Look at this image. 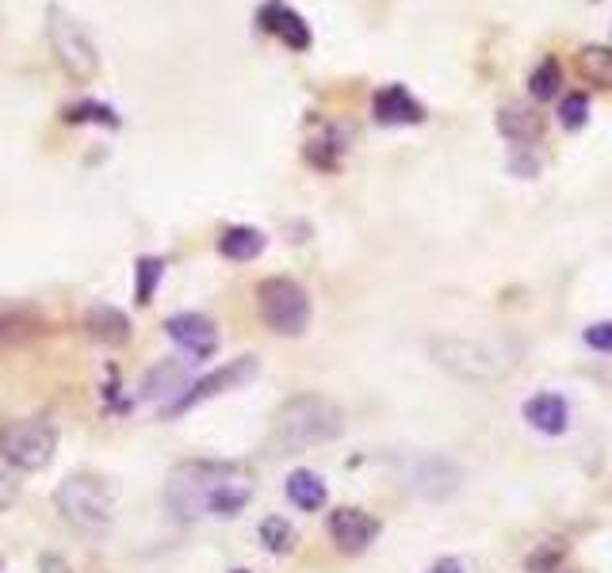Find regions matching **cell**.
I'll return each instance as SVG.
<instances>
[{
  "label": "cell",
  "instance_id": "cell-16",
  "mask_svg": "<svg viewBox=\"0 0 612 573\" xmlns=\"http://www.w3.org/2000/svg\"><path fill=\"white\" fill-rule=\"evenodd\" d=\"M287 497L303 512H318L326 505V482L314 470H291L287 474Z\"/></svg>",
  "mask_w": 612,
  "mask_h": 573
},
{
  "label": "cell",
  "instance_id": "cell-14",
  "mask_svg": "<svg viewBox=\"0 0 612 573\" xmlns=\"http://www.w3.org/2000/svg\"><path fill=\"white\" fill-rule=\"evenodd\" d=\"M525 421L536 432H544V436H559V432H567V402L559 398V394H536V398H528L525 402Z\"/></svg>",
  "mask_w": 612,
  "mask_h": 573
},
{
  "label": "cell",
  "instance_id": "cell-2",
  "mask_svg": "<svg viewBox=\"0 0 612 573\" xmlns=\"http://www.w3.org/2000/svg\"><path fill=\"white\" fill-rule=\"evenodd\" d=\"M345 428V413L329 398H318V394H299L276 413L272 421V436L268 444L276 455H295V451H306L314 444H326V440H337Z\"/></svg>",
  "mask_w": 612,
  "mask_h": 573
},
{
  "label": "cell",
  "instance_id": "cell-28",
  "mask_svg": "<svg viewBox=\"0 0 612 573\" xmlns=\"http://www.w3.org/2000/svg\"><path fill=\"white\" fill-rule=\"evenodd\" d=\"M234 573H249V570H234Z\"/></svg>",
  "mask_w": 612,
  "mask_h": 573
},
{
  "label": "cell",
  "instance_id": "cell-17",
  "mask_svg": "<svg viewBox=\"0 0 612 573\" xmlns=\"http://www.w3.org/2000/svg\"><path fill=\"white\" fill-rule=\"evenodd\" d=\"M219 253L226 260H253V256L264 253V234L253 226H230L219 237Z\"/></svg>",
  "mask_w": 612,
  "mask_h": 573
},
{
  "label": "cell",
  "instance_id": "cell-20",
  "mask_svg": "<svg viewBox=\"0 0 612 573\" xmlns=\"http://www.w3.org/2000/svg\"><path fill=\"white\" fill-rule=\"evenodd\" d=\"M161 276H165V260L161 256H138V264H134V302L138 306H150Z\"/></svg>",
  "mask_w": 612,
  "mask_h": 573
},
{
  "label": "cell",
  "instance_id": "cell-4",
  "mask_svg": "<svg viewBox=\"0 0 612 573\" xmlns=\"http://www.w3.org/2000/svg\"><path fill=\"white\" fill-rule=\"evenodd\" d=\"M58 451V432L50 421L39 417H16V421H4L0 425V459L16 470H43L50 467Z\"/></svg>",
  "mask_w": 612,
  "mask_h": 573
},
{
  "label": "cell",
  "instance_id": "cell-21",
  "mask_svg": "<svg viewBox=\"0 0 612 573\" xmlns=\"http://www.w3.org/2000/svg\"><path fill=\"white\" fill-rule=\"evenodd\" d=\"M62 119L66 123H104V127H119V115H115V107L108 104H96V100H85V104H73L62 111Z\"/></svg>",
  "mask_w": 612,
  "mask_h": 573
},
{
  "label": "cell",
  "instance_id": "cell-27",
  "mask_svg": "<svg viewBox=\"0 0 612 573\" xmlns=\"http://www.w3.org/2000/svg\"><path fill=\"white\" fill-rule=\"evenodd\" d=\"M429 573H463V566H459L456 558H444V562H437Z\"/></svg>",
  "mask_w": 612,
  "mask_h": 573
},
{
  "label": "cell",
  "instance_id": "cell-9",
  "mask_svg": "<svg viewBox=\"0 0 612 573\" xmlns=\"http://www.w3.org/2000/svg\"><path fill=\"white\" fill-rule=\"evenodd\" d=\"M192 363L196 360H161L153 363L150 371H146V379H142V398L146 402H161L165 409L192 386Z\"/></svg>",
  "mask_w": 612,
  "mask_h": 573
},
{
  "label": "cell",
  "instance_id": "cell-8",
  "mask_svg": "<svg viewBox=\"0 0 612 573\" xmlns=\"http://www.w3.org/2000/svg\"><path fill=\"white\" fill-rule=\"evenodd\" d=\"M165 333H169L192 360H207V356H215V348H219V329H215V321L207 318V314H192V310L173 314V318L165 321Z\"/></svg>",
  "mask_w": 612,
  "mask_h": 573
},
{
  "label": "cell",
  "instance_id": "cell-22",
  "mask_svg": "<svg viewBox=\"0 0 612 573\" xmlns=\"http://www.w3.org/2000/svg\"><path fill=\"white\" fill-rule=\"evenodd\" d=\"M261 543L272 554H287L291 547H295V528L287 524L284 516H268V520L261 524Z\"/></svg>",
  "mask_w": 612,
  "mask_h": 573
},
{
  "label": "cell",
  "instance_id": "cell-26",
  "mask_svg": "<svg viewBox=\"0 0 612 573\" xmlns=\"http://www.w3.org/2000/svg\"><path fill=\"white\" fill-rule=\"evenodd\" d=\"M8 501H16V486H12L8 478H0V509H4Z\"/></svg>",
  "mask_w": 612,
  "mask_h": 573
},
{
  "label": "cell",
  "instance_id": "cell-1",
  "mask_svg": "<svg viewBox=\"0 0 612 573\" xmlns=\"http://www.w3.org/2000/svg\"><path fill=\"white\" fill-rule=\"evenodd\" d=\"M253 470L245 463H180L165 482V505L180 520L199 516H238L253 497Z\"/></svg>",
  "mask_w": 612,
  "mask_h": 573
},
{
  "label": "cell",
  "instance_id": "cell-10",
  "mask_svg": "<svg viewBox=\"0 0 612 573\" xmlns=\"http://www.w3.org/2000/svg\"><path fill=\"white\" fill-rule=\"evenodd\" d=\"M329 535L337 543V551L364 554L379 535V520L368 516L364 509H337L329 512Z\"/></svg>",
  "mask_w": 612,
  "mask_h": 573
},
{
  "label": "cell",
  "instance_id": "cell-11",
  "mask_svg": "<svg viewBox=\"0 0 612 573\" xmlns=\"http://www.w3.org/2000/svg\"><path fill=\"white\" fill-rule=\"evenodd\" d=\"M372 111H375V119H379L383 127H414V123H421V119H425V107L410 96V88H406V85L379 88V92H375V100H372Z\"/></svg>",
  "mask_w": 612,
  "mask_h": 573
},
{
  "label": "cell",
  "instance_id": "cell-7",
  "mask_svg": "<svg viewBox=\"0 0 612 573\" xmlns=\"http://www.w3.org/2000/svg\"><path fill=\"white\" fill-rule=\"evenodd\" d=\"M257 371H261V363H257V356H238V360L222 363L219 371H211V375H203V379H196L180 398H176L165 413L169 417H180V413H188V409H196V405L211 402V398H219V394H226V390H238V386H245V382L257 379Z\"/></svg>",
  "mask_w": 612,
  "mask_h": 573
},
{
  "label": "cell",
  "instance_id": "cell-15",
  "mask_svg": "<svg viewBox=\"0 0 612 573\" xmlns=\"http://www.w3.org/2000/svg\"><path fill=\"white\" fill-rule=\"evenodd\" d=\"M85 329L92 340L111 344V348H119V344L131 340V321H127L123 310H115V306H92L85 318Z\"/></svg>",
  "mask_w": 612,
  "mask_h": 573
},
{
  "label": "cell",
  "instance_id": "cell-5",
  "mask_svg": "<svg viewBox=\"0 0 612 573\" xmlns=\"http://www.w3.org/2000/svg\"><path fill=\"white\" fill-rule=\"evenodd\" d=\"M257 310L264 325L280 337H303L310 325V298L306 291L287 276H272L257 287Z\"/></svg>",
  "mask_w": 612,
  "mask_h": 573
},
{
  "label": "cell",
  "instance_id": "cell-3",
  "mask_svg": "<svg viewBox=\"0 0 612 573\" xmlns=\"http://www.w3.org/2000/svg\"><path fill=\"white\" fill-rule=\"evenodd\" d=\"M54 505L73 528L81 531H104L111 524V516H115V497H111L108 482L92 478V474L66 478L54 493Z\"/></svg>",
  "mask_w": 612,
  "mask_h": 573
},
{
  "label": "cell",
  "instance_id": "cell-19",
  "mask_svg": "<svg viewBox=\"0 0 612 573\" xmlns=\"http://www.w3.org/2000/svg\"><path fill=\"white\" fill-rule=\"evenodd\" d=\"M559 88H563V65L555 62V58H544L532 69V77H528V92H532L536 104H547V100L559 96Z\"/></svg>",
  "mask_w": 612,
  "mask_h": 573
},
{
  "label": "cell",
  "instance_id": "cell-18",
  "mask_svg": "<svg viewBox=\"0 0 612 573\" xmlns=\"http://www.w3.org/2000/svg\"><path fill=\"white\" fill-rule=\"evenodd\" d=\"M578 73L590 85L612 88V50L609 46H582L578 50Z\"/></svg>",
  "mask_w": 612,
  "mask_h": 573
},
{
  "label": "cell",
  "instance_id": "cell-24",
  "mask_svg": "<svg viewBox=\"0 0 612 573\" xmlns=\"http://www.w3.org/2000/svg\"><path fill=\"white\" fill-rule=\"evenodd\" d=\"M586 344L597 352H612V321H597L586 329Z\"/></svg>",
  "mask_w": 612,
  "mask_h": 573
},
{
  "label": "cell",
  "instance_id": "cell-13",
  "mask_svg": "<svg viewBox=\"0 0 612 573\" xmlns=\"http://www.w3.org/2000/svg\"><path fill=\"white\" fill-rule=\"evenodd\" d=\"M498 130H502L509 142H536L544 138V115L532 104H502L498 107Z\"/></svg>",
  "mask_w": 612,
  "mask_h": 573
},
{
  "label": "cell",
  "instance_id": "cell-12",
  "mask_svg": "<svg viewBox=\"0 0 612 573\" xmlns=\"http://www.w3.org/2000/svg\"><path fill=\"white\" fill-rule=\"evenodd\" d=\"M257 23H261L264 31L280 35L291 50H306L310 46V27H306L303 16L295 8H287L284 0H268L261 12H257Z\"/></svg>",
  "mask_w": 612,
  "mask_h": 573
},
{
  "label": "cell",
  "instance_id": "cell-6",
  "mask_svg": "<svg viewBox=\"0 0 612 573\" xmlns=\"http://www.w3.org/2000/svg\"><path fill=\"white\" fill-rule=\"evenodd\" d=\"M50 46H54V54H58V62L66 69L73 81H92L96 73H100V50L92 46L85 31H81V23L66 16L62 8H50Z\"/></svg>",
  "mask_w": 612,
  "mask_h": 573
},
{
  "label": "cell",
  "instance_id": "cell-23",
  "mask_svg": "<svg viewBox=\"0 0 612 573\" xmlns=\"http://www.w3.org/2000/svg\"><path fill=\"white\" fill-rule=\"evenodd\" d=\"M586 119H590V96H586V92H570V96H563V104H559V123L567 130H582L586 127Z\"/></svg>",
  "mask_w": 612,
  "mask_h": 573
},
{
  "label": "cell",
  "instance_id": "cell-25",
  "mask_svg": "<svg viewBox=\"0 0 612 573\" xmlns=\"http://www.w3.org/2000/svg\"><path fill=\"white\" fill-rule=\"evenodd\" d=\"M39 573H69L66 558H58V554H43V558H39Z\"/></svg>",
  "mask_w": 612,
  "mask_h": 573
}]
</instances>
